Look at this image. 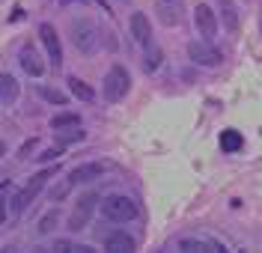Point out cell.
Here are the masks:
<instances>
[{
	"mask_svg": "<svg viewBox=\"0 0 262 253\" xmlns=\"http://www.w3.org/2000/svg\"><path fill=\"white\" fill-rule=\"evenodd\" d=\"M176 250L182 253H221L224 244L221 241H212V238H194V236H185L176 241Z\"/></svg>",
	"mask_w": 262,
	"mask_h": 253,
	"instance_id": "cell-7",
	"label": "cell"
},
{
	"mask_svg": "<svg viewBox=\"0 0 262 253\" xmlns=\"http://www.w3.org/2000/svg\"><path fill=\"white\" fill-rule=\"evenodd\" d=\"M75 125H81V117H78V113H60V117L51 119V128H54V131H63V128H75Z\"/></svg>",
	"mask_w": 262,
	"mask_h": 253,
	"instance_id": "cell-18",
	"label": "cell"
},
{
	"mask_svg": "<svg viewBox=\"0 0 262 253\" xmlns=\"http://www.w3.org/2000/svg\"><path fill=\"white\" fill-rule=\"evenodd\" d=\"M54 226H57V209H54V212H48L45 218L39 220V233H42V236H48Z\"/></svg>",
	"mask_w": 262,
	"mask_h": 253,
	"instance_id": "cell-22",
	"label": "cell"
},
{
	"mask_svg": "<svg viewBox=\"0 0 262 253\" xmlns=\"http://www.w3.org/2000/svg\"><path fill=\"white\" fill-rule=\"evenodd\" d=\"M69 89H72V96H75V99H81V101H93V99H96V89H93V86H86L81 78H69Z\"/></svg>",
	"mask_w": 262,
	"mask_h": 253,
	"instance_id": "cell-17",
	"label": "cell"
},
{
	"mask_svg": "<svg viewBox=\"0 0 262 253\" xmlns=\"http://www.w3.org/2000/svg\"><path fill=\"white\" fill-rule=\"evenodd\" d=\"M54 250H78V244H72V241H66V238H57V241H54Z\"/></svg>",
	"mask_w": 262,
	"mask_h": 253,
	"instance_id": "cell-25",
	"label": "cell"
},
{
	"mask_svg": "<svg viewBox=\"0 0 262 253\" xmlns=\"http://www.w3.org/2000/svg\"><path fill=\"white\" fill-rule=\"evenodd\" d=\"M188 57L194 60L196 66H206V68L221 66V60H224L221 51L209 45V39H206V42H191V45H188Z\"/></svg>",
	"mask_w": 262,
	"mask_h": 253,
	"instance_id": "cell-5",
	"label": "cell"
},
{
	"mask_svg": "<svg viewBox=\"0 0 262 253\" xmlns=\"http://www.w3.org/2000/svg\"><path fill=\"white\" fill-rule=\"evenodd\" d=\"M21 68L30 75V78H39L42 72H45V66H42V60L36 57V51L30 48V45H24L21 48Z\"/></svg>",
	"mask_w": 262,
	"mask_h": 253,
	"instance_id": "cell-14",
	"label": "cell"
},
{
	"mask_svg": "<svg viewBox=\"0 0 262 253\" xmlns=\"http://www.w3.org/2000/svg\"><path fill=\"white\" fill-rule=\"evenodd\" d=\"M39 96L45 101H54V104H66V96L60 89H48V86H39Z\"/></svg>",
	"mask_w": 262,
	"mask_h": 253,
	"instance_id": "cell-21",
	"label": "cell"
},
{
	"mask_svg": "<svg viewBox=\"0 0 262 253\" xmlns=\"http://www.w3.org/2000/svg\"><path fill=\"white\" fill-rule=\"evenodd\" d=\"M75 45L83 51V54H93L96 51V27L90 21H78L75 24Z\"/></svg>",
	"mask_w": 262,
	"mask_h": 253,
	"instance_id": "cell-9",
	"label": "cell"
},
{
	"mask_svg": "<svg viewBox=\"0 0 262 253\" xmlns=\"http://www.w3.org/2000/svg\"><path fill=\"white\" fill-rule=\"evenodd\" d=\"M134 247H137V241L131 236H125L122 229H116V233H111L104 238V250H111V253H131Z\"/></svg>",
	"mask_w": 262,
	"mask_h": 253,
	"instance_id": "cell-11",
	"label": "cell"
},
{
	"mask_svg": "<svg viewBox=\"0 0 262 253\" xmlns=\"http://www.w3.org/2000/svg\"><path fill=\"white\" fill-rule=\"evenodd\" d=\"M194 24H196V33L203 36V39H214V33H217V15H214L212 6L200 3L194 12Z\"/></svg>",
	"mask_w": 262,
	"mask_h": 253,
	"instance_id": "cell-6",
	"label": "cell"
},
{
	"mask_svg": "<svg viewBox=\"0 0 262 253\" xmlns=\"http://www.w3.org/2000/svg\"><path fill=\"white\" fill-rule=\"evenodd\" d=\"M63 3H69V0H63Z\"/></svg>",
	"mask_w": 262,
	"mask_h": 253,
	"instance_id": "cell-27",
	"label": "cell"
},
{
	"mask_svg": "<svg viewBox=\"0 0 262 253\" xmlns=\"http://www.w3.org/2000/svg\"><path fill=\"white\" fill-rule=\"evenodd\" d=\"M54 173H57V164H54V167H45L42 173H36L30 182H27V185H24V188L15 194V197H12V212H15V215H21V212H24V209H27V205L36 200V194L45 188V182H48Z\"/></svg>",
	"mask_w": 262,
	"mask_h": 253,
	"instance_id": "cell-2",
	"label": "cell"
},
{
	"mask_svg": "<svg viewBox=\"0 0 262 253\" xmlns=\"http://www.w3.org/2000/svg\"><path fill=\"white\" fill-rule=\"evenodd\" d=\"M128 27H131V36L140 42V45H149V39H152V27H149V18L143 15V12H134L128 21Z\"/></svg>",
	"mask_w": 262,
	"mask_h": 253,
	"instance_id": "cell-13",
	"label": "cell"
},
{
	"mask_svg": "<svg viewBox=\"0 0 262 253\" xmlns=\"http://www.w3.org/2000/svg\"><path fill=\"white\" fill-rule=\"evenodd\" d=\"M96 205H98V194H96V191L83 194L81 200H78V205L72 209V215H69V229H72V233H81V229H86V223H90V218H93Z\"/></svg>",
	"mask_w": 262,
	"mask_h": 253,
	"instance_id": "cell-3",
	"label": "cell"
},
{
	"mask_svg": "<svg viewBox=\"0 0 262 253\" xmlns=\"http://www.w3.org/2000/svg\"><path fill=\"white\" fill-rule=\"evenodd\" d=\"M101 218L114 220V223H125V220L137 218V205L125 194H111V197L101 200Z\"/></svg>",
	"mask_w": 262,
	"mask_h": 253,
	"instance_id": "cell-1",
	"label": "cell"
},
{
	"mask_svg": "<svg viewBox=\"0 0 262 253\" xmlns=\"http://www.w3.org/2000/svg\"><path fill=\"white\" fill-rule=\"evenodd\" d=\"M18 99V81L12 78V75H0V101L3 104H12V101Z\"/></svg>",
	"mask_w": 262,
	"mask_h": 253,
	"instance_id": "cell-16",
	"label": "cell"
},
{
	"mask_svg": "<svg viewBox=\"0 0 262 253\" xmlns=\"http://www.w3.org/2000/svg\"><path fill=\"white\" fill-rule=\"evenodd\" d=\"M75 140H83V131H81V125H75L69 134H60V143H75Z\"/></svg>",
	"mask_w": 262,
	"mask_h": 253,
	"instance_id": "cell-23",
	"label": "cell"
},
{
	"mask_svg": "<svg viewBox=\"0 0 262 253\" xmlns=\"http://www.w3.org/2000/svg\"><path fill=\"white\" fill-rule=\"evenodd\" d=\"M245 146V137L242 131H235V128H227V131H221V152H227V155H235V152Z\"/></svg>",
	"mask_w": 262,
	"mask_h": 253,
	"instance_id": "cell-15",
	"label": "cell"
},
{
	"mask_svg": "<svg viewBox=\"0 0 262 253\" xmlns=\"http://www.w3.org/2000/svg\"><path fill=\"white\" fill-rule=\"evenodd\" d=\"M39 36H42V45L48 51V57L54 60V66H63V48H60V36L51 24H42L39 27Z\"/></svg>",
	"mask_w": 262,
	"mask_h": 253,
	"instance_id": "cell-8",
	"label": "cell"
},
{
	"mask_svg": "<svg viewBox=\"0 0 262 253\" xmlns=\"http://www.w3.org/2000/svg\"><path fill=\"white\" fill-rule=\"evenodd\" d=\"M155 12H158V18H161V24L173 27V24L182 21V0H158Z\"/></svg>",
	"mask_w": 262,
	"mask_h": 253,
	"instance_id": "cell-10",
	"label": "cell"
},
{
	"mask_svg": "<svg viewBox=\"0 0 262 253\" xmlns=\"http://www.w3.org/2000/svg\"><path fill=\"white\" fill-rule=\"evenodd\" d=\"M101 173H104V164H98V161H90V164H78V167L72 170L69 176L75 179V185H81V182H93V179H101Z\"/></svg>",
	"mask_w": 262,
	"mask_h": 253,
	"instance_id": "cell-12",
	"label": "cell"
},
{
	"mask_svg": "<svg viewBox=\"0 0 262 253\" xmlns=\"http://www.w3.org/2000/svg\"><path fill=\"white\" fill-rule=\"evenodd\" d=\"M72 185H75V179H72V176H69V179H63L60 185H57V188H54V191H51V200H54V202H57V200H63L66 194L72 191Z\"/></svg>",
	"mask_w": 262,
	"mask_h": 253,
	"instance_id": "cell-20",
	"label": "cell"
},
{
	"mask_svg": "<svg viewBox=\"0 0 262 253\" xmlns=\"http://www.w3.org/2000/svg\"><path fill=\"white\" fill-rule=\"evenodd\" d=\"M128 89H131V78H128V72H125L122 66H114L107 75H104V99L107 101L125 99Z\"/></svg>",
	"mask_w": 262,
	"mask_h": 253,
	"instance_id": "cell-4",
	"label": "cell"
},
{
	"mask_svg": "<svg viewBox=\"0 0 262 253\" xmlns=\"http://www.w3.org/2000/svg\"><path fill=\"white\" fill-rule=\"evenodd\" d=\"M158 66H161V51L155 48V45H149V54H146V60H143V68H146V72H155Z\"/></svg>",
	"mask_w": 262,
	"mask_h": 253,
	"instance_id": "cell-19",
	"label": "cell"
},
{
	"mask_svg": "<svg viewBox=\"0 0 262 253\" xmlns=\"http://www.w3.org/2000/svg\"><path fill=\"white\" fill-rule=\"evenodd\" d=\"M221 6H224V15H227V24H229V27H235V12H232V0H221Z\"/></svg>",
	"mask_w": 262,
	"mask_h": 253,
	"instance_id": "cell-24",
	"label": "cell"
},
{
	"mask_svg": "<svg viewBox=\"0 0 262 253\" xmlns=\"http://www.w3.org/2000/svg\"><path fill=\"white\" fill-rule=\"evenodd\" d=\"M60 155V149H48L45 155H39V161H51V158H57Z\"/></svg>",
	"mask_w": 262,
	"mask_h": 253,
	"instance_id": "cell-26",
	"label": "cell"
}]
</instances>
